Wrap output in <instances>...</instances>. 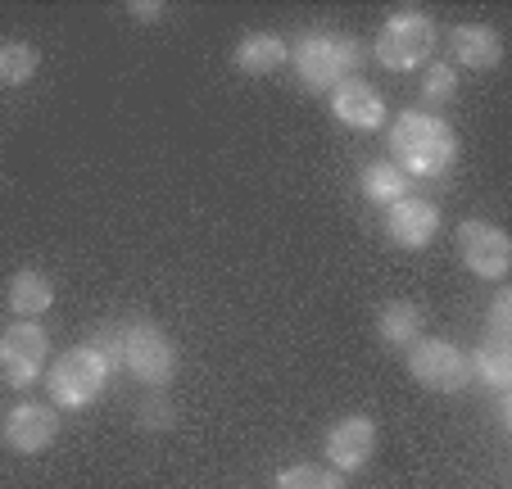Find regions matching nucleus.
Listing matches in <instances>:
<instances>
[{
  "label": "nucleus",
  "instance_id": "1",
  "mask_svg": "<svg viewBox=\"0 0 512 489\" xmlns=\"http://www.w3.org/2000/svg\"><path fill=\"white\" fill-rule=\"evenodd\" d=\"M390 141V163L408 182H435L458 163V136L440 114L426 109H404L386 132Z\"/></svg>",
  "mask_w": 512,
  "mask_h": 489
},
{
  "label": "nucleus",
  "instance_id": "2",
  "mask_svg": "<svg viewBox=\"0 0 512 489\" xmlns=\"http://www.w3.org/2000/svg\"><path fill=\"white\" fill-rule=\"evenodd\" d=\"M91 345L105 349L109 363L132 372L141 385L150 390H164L177 372V345L159 322L150 317H132V322H118V326H105L91 336Z\"/></svg>",
  "mask_w": 512,
  "mask_h": 489
},
{
  "label": "nucleus",
  "instance_id": "3",
  "mask_svg": "<svg viewBox=\"0 0 512 489\" xmlns=\"http://www.w3.org/2000/svg\"><path fill=\"white\" fill-rule=\"evenodd\" d=\"M109 376H114L109 354L87 340V345L68 349L46 367V403L59 413H82L109 390Z\"/></svg>",
  "mask_w": 512,
  "mask_h": 489
},
{
  "label": "nucleus",
  "instance_id": "4",
  "mask_svg": "<svg viewBox=\"0 0 512 489\" xmlns=\"http://www.w3.org/2000/svg\"><path fill=\"white\" fill-rule=\"evenodd\" d=\"M290 64L304 91H336L340 82L358 77L363 64V41L349 32H304L290 50Z\"/></svg>",
  "mask_w": 512,
  "mask_h": 489
},
{
  "label": "nucleus",
  "instance_id": "5",
  "mask_svg": "<svg viewBox=\"0 0 512 489\" xmlns=\"http://www.w3.org/2000/svg\"><path fill=\"white\" fill-rule=\"evenodd\" d=\"M435 41H440V32L426 10H395L372 37V55L390 73H413V68L431 64Z\"/></svg>",
  "mask_w": 512,
  "mask_h": 489
},
{
  "label": "nucleus",
  "instance_id": "6",
  "mask_svg": "<svg viewBox=\"0 0 512 489\" xmlns=\"http://www.w3.org/2000/svg\"><path fill=\"white\" fill-rule=\"evenodd\" d=\"M408 376L431 394H463L472 385V354L458 340L445 336H422L417 345L404 349Z\"/></svg>",
  "mask_w": 512,
  "mask_h": 489
},
{
  "label": "nucleus",
  "instance_id": "7",
  "mask_svg": "<svg viewBox=\"0 0 512 489\" xmlns=\"http://www.w3.org/2000/svg\"><path fill=\"white\" fill-rule=\"evenodd\" d=\"M50 367V336L41 322H10L0 331V376L14 390H28Z\"/></svg>",
  "mask_w": 512,
  "mask_h": 489
},
{
  "label": "nucleus",
  "instance_id": "8",
  "mask_svg": "<svg viewBox=\"0 0 512 489\" xmlns=\"http://www.w3.org/2000/svg\"><path fill=\"white\" fill-rule=\"evenodd\" d=\"M458 259L467 263V272H476L481 281H503L512 268V240L499 222L467 218L458 227Z\"/></svg>",
  "mask_w": 512,
  "mask_h": 489
},
{
  "label": "nucleus",
  "instance_id": "9",
  "mask_svg": "<svg viewBox=\"0 0 512 489\" xmlns=\"http://www.w3.org/2000/svg\"><path fill=\"white\" fill-rule=\"evenodd\" d=\"M0 440L10 453H23V458L46 453L59 440V408H50L41 399H19L0 422Z\"/></svg>",
  "mask_w": 512,
  "mask_h": 489
},
{
  "label": "nucleus",
  "instance_id": "10",
  "mask_svg": "<svg viewBox=\"0 0 512 489\" xmlns=\"http://www.w3.org/2000/svg\"><path fill=\"white\" fill-rule=\"evenodd\" d=\"M322 449H327V467H336L340 476H354V471H363L372 462V453H377V426H372V417L349 413V417H340V422H331Z\"/></svg>",
  "mask_w": 512,
  "mask_h": 489
},
{
  "label": "nucleus",
  "instance_id": "11",
  "mask_svg": "<svg viewBox=\"0 0 512 489\" xmlns=\"http://www.w3.org/2000/svg\"><path fill=\"white\" fill-rule=\"evenodd\" d=\"M386 236L399 250H426L440 236V204L422 200V195H404L399 204L386 209Z\"/></svg>",
  "mask_w": 512,
  "mask_h": 489
},
{
  "label": "nucleus",
  "instance_id": "12",
  "mask_svg": "<svg viewBox=\"0 0 512 489\" xmlns=\"http://www.w3.org/2000/svg\"><path fill=\"white\" fill-rule=\"evenodd\" d=\"M331 114H336V123L354 127V132H377V127H386L390 109L386 96L372 87L368 77H349V82H340L331 91Z\"/></svg>",
  "mask_w": 512,
  "mask_h": 489
},
{
  "label": "nucleus",
  "instance_id": "13",
  "mask_svg": "<svg viewBox=\"0 0 512 489\" xmlns=\"http://www.w3.org/2000/svg\"><path fill=\"white\" fill-rule=\"evenodd\" d=\"M449 55H454V68L490 73L503 64V37L490 23H458L449 28Z\"/></svg>",
  "mask_w": 512,
  "mask_h": 489
},
{
  "label": "nucleus",
  "instance_id": "14",
  "mask_svg": "<svg viewBox=\"0 0 512 489\" xmlns=\"http://www.w3.org/2000/svg\"><path fill=\"white\" fill-rule=\"evenodd\" d=\"M232 64L245 77H268L290 64V41L281 32H245L232 50Z\"/></svg>",
  "mask_w": 512,
  "mask_h": 489
},
{
  "label": "nucleus",
  "instance_id": "15",
  "mask_svg": "<svg viewBox=\"0 0 512 489\" xmlns=\"http://www.w3.org/2000/svg\"><path fill=\"white\" fill-rule=\"evenodd\" d=\"M426 336V313L413 299H390L377 308V340L386 349H408Z\"/></svg>",
  "mask_w": 512,
  "mask_h": 489
},
{
  "label": "nucleus",
  "instance_id": "16",
  "mask_svg": "<svg viewBox=\"0 0 512 489\" xmlns=\"http://www.w3.org/2000/svg\"><path fill=\"white\" fill-rule=\"evenodd\" d=\"M5 304H10L14 317L37 322V317L55 304V281H50L41 268H19L10 277V286H5Z\"/></svg>",
  "mask_w": 512,
  "mask_h": 489
},
{
  "label": "nucleus",
  "instance_id": "17",
  "mask_svg": "<svg viewBox=\"0 0 512 489\" xmlns=\"http://www.w3.org/2000/svg\"><path fill=\"white\" fill-rule=\"evenodd\" d=\"M358 191H363V200L368 204L390 209V204H399L404 195H413V182H408L390 159H368L363 163V173H358Z\"/></svg>",
  "mask_w": 512,
  "mask_h": 489
},
{
  "label": "nucleus",
  "instance_id": "18",
  "mask_svg": "<svg viewBox=\"0 0 512 489\" xmlns=\"http://www.w3.org/2000/svg\"><path fill=\"white\" fill-rule=\"evenodd\" d=\"M472 381H485L494 394L512 390V345L508 340H490L485 336L472 354Z\"/></svg>",
  "mask_w": 512,
  "mask_h": 489
},
{
  "label": "nucleus",
  "instance_id": "19",
  "mask_svg": "<svg viewBox=\"0 0 512 489\" xmlns=\"http://www.w3.org/2000/svg\"><path fill=\"white\" fill-rule=\"evenodd\" d=\"M41 68V50L32 41H0V87H28Z\"/></svg>",
  "mask_w": 512,
  "mask_h": 489
},
{
  "label": "nucleus",
  "instance_id": "20",
  "mask_svg": "<svg viewBox=\"0 0 512 489\" xmlns=\"http://www.w3.org/2000/svg\"><path fill=\"white\" fill-rule=\"evenodd\" d=\"M277 489H349V476L327 462H295L277 471Z\"/></svg>",
  "mask_w": 512,
  "mask_h": 489
},
{
  "label": "nucleus",
  "instance_id": "21",
  "mask_svg": "<svg viewBox=\"0 0 512 489\" xmlns=\"http://www.w3.org/2000/svg\"><path fill=\"white\" fill-rule=\"evenodd\" d=\"M458 96V68L454 64H426V82H422V100L426 105H445Z\"/></svg>",
  "mask_w": 512,
  "mask_h": 489
},
{
  "label": "nucleus",
  "instance_id": "22",
  "mask_svg": "<svg viewBox=\"0 0 512 489\" xmlns=\"http://www.w3.org/2000/svg\"><path fill=\"white\" fill-rule=\"evenodd\" d=\"M490 340H512V290L499 286L490 304Z\"/></svg>",
  "mask_w": 512,
  "mask_h": 489
},
{
  "label": "nucleus",
  "instance_id": "23",
  "mask_svg": "<svg viewBox=\"0 0 512 489\" xmlns=\"http://www.w3.org/2000/svg\"><path fill=\"white\" fill-rule=\"evenodd\" d=\"M136 417H141V426H150V431H164V426H173V408H168V399L155 390V399H145L141 408H136Z\"/></svg>",
  "mask_w": 512,
  "mask_h": 489
},
{
  "label": "nucleus",
  "instance_id": "24",
  "mask_svg": "<svg viewBox=\"0 0 512 489\" xmlns=\"http://www.w3.org/2000/svg\"><path fill=\"white\" fill-rule=\"evenodd\" d=\"M127 14H136L141 23H159L168 14V5H164V0H132V5H127Z\"/></svg>",
  "mask_w": 512,
  "mask_h": 489
},
{
  "label": "nucleus",
  "instance_id": "25",
  "mask_svg": "<svg viewBox=\"0 0 512 489\" xmlns=\"http://www.w3.org/2000/svg\"><path fill=\"white\" fill-rule=\"evenodd\" d=\"M499 431L503 435L512 431V399H508V394H499Z\"/></svg>",
  "mask_w": 512,
  "mask_h": 489
}]
</instances>
